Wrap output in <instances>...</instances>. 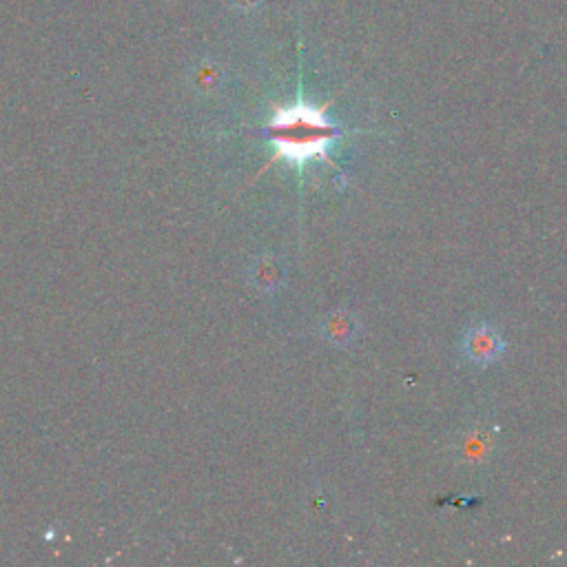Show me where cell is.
<instances>
[{
    "label": "cell",
    "mask_w": 567,
    "mask_h": 567,
    "mask_svg": "<svg viewBox=\"0 0 567 567\" xmlns=\"http://www.w3.org/2000/svg\"><path fill=\"white\" fill-rule=\"evenodd\" d=\"M271 136L282 156L293 162H306L324 156L337 136V129L324 118L322 111L308 105H295L277 111Z\"/></svg>",
    "instance_id": "obj_1"
},
{
    "label": "cell",
    "mask_w": 567,
    "mask_h": 567,
    "mask_svg": "<svg viewBox=\"0 0 567 567\" xmlns=\"http://www.w3.org/2000/svg\"><path fill=\"white\" fill-rule=\"evenodd\" d=\"M461 350L470 364L474 366H492L499 362L505 353V339L497 331V326L488 322L472 324L461 339Z\"/></svg>",
    "instance_id": "obj_2"
},
{
    "label": "cell",
    "mask_w": 567,
    "mask_h": 567,
    "mask_svg": "<svg viewBox=\"0 0 567 567\" xmlns=\"http://www.w3.org/2000/svg\"><path fill=\"white\" fill-rule=\"evenodd\" d=\"M461 457L466 459V463H481L490 455L492 450V437L483 430H474L470 435L461 439Z\"/></svg>",
    "instance_id": "obj_3"
},
{
    "label": "cell",
    "mask_w": 567,
    "mask_h": 567,
    "mask_svg": "<svg viewBox=\"0 0 567 567\" xmlns=\"http://www.w3.org/2000/svg\"><path fill=\"white\" fill-rule=\"evenodd\" d=\"M328 335H331L333 342L344 344L350 342L355 335V319L350 315H337L331 319V328H328Z\"/></svg>",
    "instance_id": "obj_4"
}]
</instances>
